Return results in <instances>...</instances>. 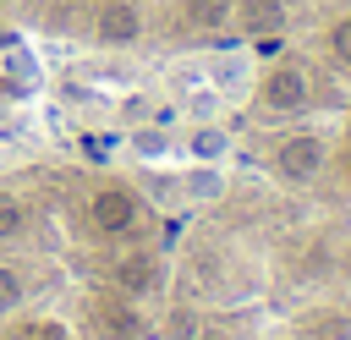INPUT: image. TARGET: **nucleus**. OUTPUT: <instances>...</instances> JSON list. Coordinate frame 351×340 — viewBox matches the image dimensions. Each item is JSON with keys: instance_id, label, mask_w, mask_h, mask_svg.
I'll list each match as a JSON object with an SVG mask.
<instances>
[{"instance_id": "f257e3e1", "label": "nucleus", "mask_w": 351, "mask_h": 340, "mask_svg": "<svg viewBox=\"0 0 351 340\" xmlns=\"http://www.w3.org/2000/svg\"><path fill=\"white\" fill-rule=\"evenodd\" d=\"M159 258L154 252H126L121 263H115V291L121 296H148V291H159Z\"/></svg>"}, {"instance_id": "f03ea898", "label": "nucleus", "mask_w": 351, "mask_h": 340, "mask_svg": "<svg viewBox=\"0 0 351 340\" xmlns=\"http://www.w3.org/2000/svg\"><path fill=\"white\" fill-rule=\"evenodd\" d=\"M274 165H280V175H291V181H313L318 165H324V143H318V137H291V143L274 154Z\"/></svg>"}, {"instance_id": "7ed1b4c3", "label": "nucleus", "mask_w": 351, "mask_h": 340, "mask_svg": "<svg viewBox=\"0 0 351 340\" xmlns=\"http://www.w3.org/2000/svg\"><path fill=\"white\" fill-rule=\"evenodd\" d=\"M263 99H269V110H302V104H307V77H302L296 66H280V71H269V82H263Z\"/></svg>"}, {"instance_id": "20e7f679", "label": "nucleus", "mask_w": 351, "mask_h": 340, "mask_svg": "<svg viewBox=\"0 0 351 340\" xmlns=\"http://www.w3.org/2000/svg\"><path fill=\"white\" fill-rule=\"evenodd\" d=\"M132 214H137V203H132L126 186H104V192H93V225H99V230H126Z\"/></svg>"}, {"instance_id": "39448f33", "label": "nucleus", "mask_w": 351, "mask_h": 340, "mask_svg": "<svg viewBox=\"0 0 351 340\" xmlns=\"http://www.w3.org/2000/svg\"><path fill=\"white\" fill-rule=\"evenodd\" d=\"M143 33V16H137V5H126V0H110L104 11H99V38L104 44H132Z\"/></svg>"}, {"instance_id": "423d86ee", "label": "nucleus", "mask_w": 351, "mask_h": 340, "mask_svg": "<svg viewBox=\"0 0 351 340\" xmlns=\"http://www.w3.org/2000/svg\"><path fill=\"white\" fill-rule=\"evenodd\" d=\"M99 324H104V335H115V340H137V335H143V318H137L121 296H104V302H99Z\"/></svg>"}, {"instance_id": "0eeeda50", "label": "nucleus", "mask_w": 351, "mask_h": 340, "mask_svg": "<svg viewBox=\"0 0 351 340\" xmlns=\"http://www.w3.org/2000/svg\"><path fill=\"white\" fill-rule=\"evenodd\" d=\"M241 22L252 33H269V27L285 22V5H274V0H241Z\"/></svg>"}, {"instance_id": "6e6552de", "label": "nucleus", "mask_w": 351, "mask_h": 340, "mask_svg": "<svg viewBox=\"0 0 351 340\" xmlns=\"http://www.w3.org/2000/svg\"><path fill=\"white\" fill-rule=\"evenodd\" d=\"M5 340H66V329L60 324H16V329H5Z\"/></svg>"}, {"instance_id": "1a4fd4ad", "label": "nucleus", "mask_w": 351, "mask_h": 340, "mask_svg": "<svg viewBox=\"0 0 351 340\" xmlns=\"http://www.w3.org/2000/svg\"><path fill=\"white\" fill-rule=\"evenodd\" d=\"M16 230H22V203H16L11 192H0V241L16 236Z\"/></svg>"}, {"instance_id": "9d476101", "label": "nucleus", "mask_w": 351, "mask_h": 340, "mask_svg": "<svg viewBox=\"0 0 351 340\" xmlns=\"http://www.w3.org/2000/svg\"><path fill=\"white\" fill-rule=\"evenodd\" d=\"M329 49H335V60H346V66H351V16L329 27Z\"/></svg>"}, {"instance_id": "9b49d317", "label": "nucleus", "mask_w": 351, "mask_h": 340, "mask_svg": "<svg viewBox=\"0 0 351 340\" xmlns=\"http://www.w3.org/2000/svg\"><path fill=\"white\" fill-rule=\"evenodd\" d=\"M313 340H346V318H313Z\"/></svg>"}, {"instance_id": "f8f14e48", "label": "nucleus", "mask_w": 351, "mask_h": 340, "mask_svg": "<svg viewBox=\"0 0 351 340\" xmlns=\"http://www.w3.org/2000/svg\"><path fill=\"white\" fill-rule=\"evenodd\" d=\"M219 148H225V137H219V132H197V137H192V154H203V159H214Z\"/></svg>"}, {"instance_id": "ddd939ff", "label": "nucleus", "mask_w": 351, "mask_h": 340, "mask_svg": "<svg viewBox=\"0 0 351 340\" xmlns=\"http://www.w3.org/2000/svg\"><path fill=\"white\" fill-rule=\"evenodd\" d=\"M225 16V0H192V22H219Z\"/></svg>"}, {"instance_id": "4468645a", "label": "nucleus", "mask_w": 351, "mask_h": 340, "mask_svg": "<svg viewBox=\"0 0 351 340\" xmlns=\"http://www.w3.org/2000/svg\"><path fill=\"white\" fill-rule=\"evenodd\" d=\"M22 296V280H16V269H0V307L5 302H16Z\"/></svg>"}, {"instance_id": "2eb2a0df", "label": "nucleus", "mask_w": 351, "mask_h": 340, "mask_svg": "<svg viewBox=\"0 0 351 340\" xmlns=\"http://www.w3.org/2000/svg\"><path fill=\"white\" fill-rule=\"evenodd\" d=\"M137 148H143V154H159V148H165V137H159V132H143V137H137Z\"/></svg>"}]
</instances>
